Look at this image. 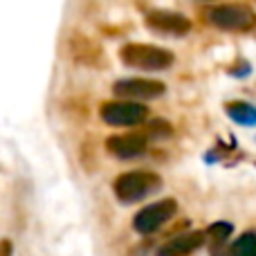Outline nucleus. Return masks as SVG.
Wrapping results in <instances>:
<instances>
[{
	"label": "nucleus",
	"mask_w": 256,
	"mask_h": 256,
	"mask_svg": "<svg viewBox=\"0 0 256 256\" xmlns=\"http://www.w3.org/2000/svg\"><path fill=\"white\" fill-rule=\"evenodd\" d=\"M227 115L240 126H256V108L250 106V104H227Z\"/></svg>",
	"instance_id": "nucleus-11"
},
{
	"label": "nucleus",
	"mask_w": 256,
	"mask_h": 256,
	"mask_svg": "<svg viewBox=\"0 0 256 256\" xmlns=\"http://www.w3.org/2000/svg\"><path fill=\"white\" fill-rule=\"evenodd\" d=\"M108 153L120 160H132L146 150V135L144 132H128V135H115L106 142Z\"/></svg>",
	"instance_id": "nucleus-8"
},
{
	"label": "nucleus",
	"mask_w": 256,
	"mask_h": 256,
	"mask_svg": "<svg viewBox=\"0 0 256 256\" xmlns=\"http://www.w3.org/2000/svg\"><path fill=\"white\" fill-rule=\"evenodd\" d=\"M207 18L212 25L230 32H248L256 22V14L245 4H220L209 9Z\"/></svg>",
	"instance_id": "nucleus-3"
},
{
	"label": "nucleus",
	"mask_w": 256,
	"mask_h": 256,
	"mask_svg": "<svg viewBox=\"0 0 256 256\" xmlns=\"http://www.w3.org/2000/svg\"><path fill=\"white\" fill-rule=\"evenodd\" d=\"M120 58L130 68L137 70H166L173 66V54L164 48H155V45H144V43H128L120 50Z\"/></svg>",
	"instance_id": "nucleus-1"
},
{
	"label": "nucleus",
	"mask_w": 256,
	"mask_h": 256,
	"mask_svg": "<svg viewBox=\"0 0 256 256\" xmlns=\"http://www.w3.org/2000/svg\"><path fill=\"white\" fill-rule=\"evenodd\" d=\"M164 84L153 79H120L112 86V92L120 99H135V102H146L164 94Z\"/></svg>",
	"instance_id": "nucleus-6"
},
{
	"label": "nucleus",
	"mask_w": 256,
	"mask_h": 256,
	"mask_svg": "<svg viewBox=\"0 0 256 256\" xmlns=\"http://www.w3.org/2000/svg\"><path fill=\"white\" fill-rule=\"evenodd\" d=\"M176 209H178V204H176V200H171V198L153 202V204H148V207H144L142 212L135 214L132 227H135L137 234H153V232H158L164 222L171 220Z\"/></svg>",
	"instance_id": "nucleus-4"
},
{
	"label": "nucleus",
	"mask_w": 256,
	"mask_h": 256,
	"mask_svg": "<svg viewBox=\"0 0 256 256\" xmlns=\"http://www.w3.org/2000/svg\"><path fill=\"white\" fill-rule=\"evenodd\" d=\"M2 245H4V250H2V256H9V252H12V245H9L7 240H4Z\"/></svg>",
	"instance_id": "nucleus-13"
},
{
	"label": "nucleus",
	"mask_w": 256,
	"mask_h": 256,
	"mask_svg": "<svg viewBox=\"0 0 256 256\" xmlns=\"http://www.w3.org/2000/svg\"><path fill=\"white\" fill-rule=\"evenodd\" d=\"M146 25L153 32L171 34V36H184L186 32L191 30L189 18H184L182 14H176V12H164V9L150 12L148 16H146Z\"/></svg>",
	"instance_id": "nucleus-7"
},
{
	"label": "nucleus",
	"mask_w": 256,
	"mask_h": 256,
	"mask_svg": "<svg viewBox=\"0 0 256 256\" xmlns=\"http://www.w3.org/2000/svg\"><path fill=\"white\" fill-rule=\"evenodd\" d=\"M102 120L110 126H137L148 120V108L140 102H110L102 106Z\"/></svg>",
	"instance_id": "nucleus-5"
},
{
	"label": "nucleus",
	"mask_w": 256,
	"mask_h": 256,
	"mask_svg": "<svg viewBox=\"0 0 256 256\" xmlns=\"http://www.w3.org/2000/svg\"><path fill=\"white\" fill-rule=\"evenodd\" d=\"M230 234H232V225H230V222H214V225L207 230V236L212 238V243H216V245L225 243V240L230 238Z\"/></svg>",
	"instance_id": "nucleus-12"
},
{
	"label": "nucleus",
	"mask_w": 256,
	"mask_h": 256,
	"mask_svg": "<svg viewBox=\"0 0 256 256\" xmlns=\"http://www.w3.org/2000/svg\"><path fill=\"white\" fill-rule=\"evenodd\" d=\"M214 256H256V234L245 232L243 236L236 238V243L227 252H214Z\"/></svg>",
	"instance_id": "nucleus-10"
},
{
	"label": "nucleus",
	"mask_w": 256,
	"mask_h": 256,
	"mask_svg": "<svg viewBox=\"0 0 256 256\" xmlns=\"http://www.w3.org/2000/svg\"><path fill=\"white\" fill-rule=\"evenodd\" d=\"M204 234L202 232H186L176 238H171L168 243H164L158 250V256H189L194 254L198 248H202Z\"/></svg>",
	"instance_id": "nucleus-9"
},
{
	"label": "nucleus",
	"mask_w": 256,
	"mask_h": 256,
	"mask_svg": "<svg viewBox=\"0 0 256 256\" xmlns=\"http://www.w3.org/2000/svg\"><path fill=\"white\" fill-rule=\"evenodd\" d=\"M160 186H162V178H160L158 173L130 171V173H124V176L117 178L112 189H115V196L122 202L130 204V202H140L146 196L155 194Z\"/></svg>",
	"instance_id": "nucleus-2"
}]
</instances>
